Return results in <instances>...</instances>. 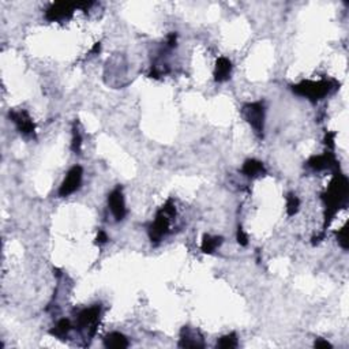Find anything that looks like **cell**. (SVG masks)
I'll return each mask as SVG.
<instances>
[{
	"label": "cell",
	"instance_id": "obj_1",
	"mask_svg": "<svg viewBox=\"0 0 349 349\" xmlns=\"http://www.w3.org/2000/svg\"><path fill=\"white\" fill-rule=\"evenodd\" d=\"M332 90V85L328 81H319V82H313V81H304V82L299 83L293 86V92L307 97L311 101H317L325 97L329 92Z\"/></svg>",
	"mask_w": 349,
	"mask_h": 349
},
{
	"label": "cell",
	"instance_id": "obj_2",
	"mask_svg": "<svg viewBox=\"0 0 349 349\" xmlns=\"http://www.w3.org/2000/svg\"><path fill=\"white\" fill-rule=\"evenodd\" d=\"M174 205L168 202L167 205L159 211V214L156 217L154 222L150 225L149 235L150 239L154 241H159L161 237L164 236L165 233L168 232V228H170V216H174Z\"/></svg>",
	"mask_w": 349,
	"mask_h": 349
},
{
	"label": "cell",
	"instance_id": "obj_3",
	"mask_svg": "<svg viewBox=\"0 0 349 349\" xmlns=\"http://www.w3.org/2000/svg\"><path fill=\"white\" fill-rule=\"evenodd\" d=\"M243 115L251 127L255 130L258 135L263 133V122H265V108L262 103L246 104L243 107Z\"/></svg>",
	"mask_w": 349,
	"mask_h": 349
},
{
	"label": "cell",
	"instance_id": "obj_4",
	"mask_svg": "<svg viewBox=\"0 0 349 349\" xmlns=\"http://www.w3.org/2000/svg\"><path fill=\"white\" fill-rule=\"evenodd\" d=\"M82 168L81 167H74L72 170H70V172L67 174L66 179L60 185V190H59V195L60 196H68L72 192L79 188V185L82 183Z\"/></svg>",
	"mask_w": 349,
	"mask_h": 349
},
{
	"label": "cell",
	"instance_id": "obj_5",
	"mask_svg": "<svg viewBox=\"0 0 349 349\" xmlns=\"http://www.w3.org/2000/svg\"><path fill=\"white\" fill-rule=\"evenodd\" d=\"M108 203L115 218L116 220H123L124 216H126V205H124V198L120 188H116L109 194Z\"/></svg>",
	"mask_w": 349,
	"mask_h": 349
},
{
	"label": "cell",
	"instance_id": "obj_6",
	"mask_svg": "<svg viewBox=\"0 0 349 349\" xmlns=\"http://www.w3.org/2000/svg\"><path fill=\"white\" fill-rule=\"evenodd\" d=\"M10 118L12 119V122L16 124V127L22 134L29 135V134L34 133V124L26 112H11Z\"/></svg>",
	"mask_w": 349,
	"mask_h": 349
},
{
	"label": "cell",
	"instance_id": "obj_7",
	"mask_svg": "<svg viewBox=\"0 0 349 349\" xmlns=\"http://www.w3.org/2000/svg\"><path fill=\"white\" fill-rule=\"evenodd\" d=\"M98 317H100V307L98 306L86 308V310H83L82 313L78 315V326L79 328L96 326Z\"/></svg>",
	"mask_w": 349,
	"mask_h": 349
},
{
	"label": "cell",
	"instance_id": "obj_8",
	"mask_svg": "<svg viewBox=\"0 0 349 349\" xmlns=\"http://www.w3.org/2000/svg\"><path fill=\"white\" fill-rule=\"evenodd\" d=\"M72 12V5L68 3H57L46 11V18L49 21H60Z\"/></svg>",
	"mask_w": 349,
	"mask_h": 349
},
{
	"label": "cell",
	"instance_id": "obj_9",
	"mask_svg": "<svg viewBox=\"0 0 349 349\" xmlns=\"http://www.w3.org/2000/svg\"><path fill=\"white\" fill-rule=\"evenodd\" d=\"M231 62H229L226 57H220V59L217 60L216 71H214V78H216L217 82H224V81H226V79L229 78V75H231Z\"/></svg>",
	"mask_w": 349,
	"mask_h": 349
},
{
	"label": "cell",
	"instance_id": "obj_10",
	"mask_svg": "<svg viewBox=\"0 0 349 349\" xmlns=\"http://www.w3.org/2000/svg\"><path fill=\"white\" fill-rule=\"evenodd\" d=\"M104 345L107 348L112 349H123L129 347V340L122 333H111L104 339Z\"/></svg>",
	"mask_w": 349,
	"mask_h": 349
},
{
	"label": "cell",
	"instance_id": "obj_11",
	"mask_svg": "<svg viewBox=\"0 0 349 349\" xmlns=\"http://www.w3.org/2000/svg\"><path fill=\"white\" fill-rule=\"evenodd\" d=\"M199 340L200 339H195V336L192 334V332H190V329L184 328L181 332L179 347H181V348H202L203 344Z\"/></svg>",
	"mask_w": 349,
	"mask_h": 349
},
{
	"label": "cell",
	"instance_id": "obj_12",
	"mask_svg": "<svg viewBox=\"0 0 349 349\" xmlns=\"http://www.w3.org/2000/svg\"><path fill=\"white\" fill-rule=\"evenodd\" d=\"M334 164V160L332 156L324 154V156H314L308 160V167H311L313 170L322 171L325 168H329Z\"/></svg>",
	"mask_w": 349,
	"mask_h": 349
},
{
	"label": "cell",
	"instance_id": "obj_13",
	"mask_svg": "<svg viewBox=\"0 0 349 349\" xmlns=\"http://www.w3.org/2000/svg\"><path fill=\"white\" fill-rule=\"evenodd\" d=\"M243 174L248 176V177H255V176H259L265 172V167L262 164L261 161H257V160H247L244 165H243Z\"/></svg>",
	"mask_w": 349,
	"mask_h": 349
},
{
	"label": "cell",
	"instance_id": "obj_14",
	"mask_svg": "<svg viewBox=\"0 0 349 349\" xmlns=\"http://www.w3.org/2000/svg\"><path fill=\"white\" fill-rule=\"evenodd\" d=\"M221 243H222V237L206 235L203 237V241H202V251L206 252V254H211L221 246Z\"/></svg>",
	"mask_w": 349,
	"mask_h": 349
},
{
	"label": "cell",
	"instance_id": "obj_15",
	"mask_svg": "<svg viewBox=\"0 0 349 349\" xmlns=\"http://www.w3.org/2000/svg\"><path fill=\"white\" fill-rule=\"evenodd\" d=\"M71 328L72 326L68 319H62V321L57 322L55 328L52 329L51 334L52 336H55V337H57V339H63V337H66L67 334L70 333Z\"/></svg>",
	"mask_w": 349,
	"mask_h": 349
},
{
	"label": "cell",
	"instance_id": "obj_16",
	"mask_svg": "<svg viewBox=\"0 0 349 349\" xmlns=\"http://www.w3.org/2000/svg\"><path fill=\"white\" fill-rule=\"evenodd\" d=\"M236 347H237V337L235 333H231V334H228V336L221 337V339L218 340V343H217V348H221V349H232V348H236Z\"/></svg>",
	"mask_w": 349,
	"mask_h": 349
},
{
	"label": "cell",
	"instance_id": "obj_17",
	"mask_svg": "<svg viewBox=\"0 0 349 349\" xmlns=\"http://www.w3.org/2000/svg\"><path fill=\"white\" fill-rule=\"evenodd\" d=\"M299 206H300V200L296 195L293 194H289L287 198V211L288 216H295L299 210Z\"/></svg>",
	"mask_w": 349,
	"mask_h": 349
},
{
	"label": "cell",
	"instance_id": "obj_18",
	"mask_svg": "<svg viewBox=\"0 0 349 349\" xmlns=\"http://www.w3.org/2000/svg\"><path fill=\"white\" fill-rule=\"evenodd\" d=\"M349 236H348V226H344L341 231L339 232V243L341 244V247L347 250L349 246Z\"/></svg>",
	"mask_w": 349,
	"mask_h": 349
},
{
	"label": "cell",
	"instance_id": "obj_19",
	"mask_svg": "<svg viewBox=\"0 0 349 349\" xmlns=\"http://www.w3.org/2000/svg\"><path fill=\"white\" fill-rule=\"evenodd\" d=\"M81 146H82V138H81V134L78 130H74V138H72V150L75 153H79L81 152Z\"/></svg>",
	"mask_w": 349,
	"mask_h": 349
},
{
	"label": "cell",
	"instance_id": "obj_20",
	"mask_svg": "<svg viewBox=\"0 0 349 349\" xmlns=\"http://www.w3.org/2000/svg\"><path fill=\"white\" fill-rule=\"evenodd\" d=\"M247 240H248V237H247V235L243 231V228L239 226V229H237V241H239V244L240 246H247Z\"/></svg>",
	"mask_w": 349,
	"mask_h": 349
},
{
	"label": "cell",
	"instance_id": "obj_21",
	"mask_svg": "<svg viewBox=\"0 0 349 349\" xmlns=\"http://www.w3.org/2000/svg\"><path fill=\"white\" fill-rule=\"evenodd\" d=\"M107 240H108V236H107V233L101 229V231H98L97 233V239H96V243L97 244H105L107 243Z\"/></svg>",
	"mask_w": 349,
	"mask_h": 349
},
{
	"label": "cell",
	"instance_id": "obj_22",
	"mask_svg": "<svg viewBox=\"0 0 349 349\" xmlns=\"http://www.w3.org/2000/svg\"><path fill=\"white\" fill-rule=\"evenodd\" d=\"M315 348H332V345L329 344L328 341H325V340L318 339L315 341Z\"/></svg>",
	"mask_w": 349,
	"mask_h": 349
},
{
	"label": "cell",
	"instance_id": "obj_23",
	"mask_svg": "<svg viewBox=\"0 0 349 349\" xmlns=\"http://www.w3.org/2000/svg\"><path fill=\"white\" fill-rule=\"evenodd\" d=\"M334 137H336V134L329 133L328 135H326V138H325V141H326V145H329V146H332V148H333L334 146Z\"/></svg>",
	"mask_w": 349,
	"mask_h": 349
},
{
	"label": "cell",
	"instance_id": "obj_24",
	"mask_svg": "<svg viewBox=\"0 0 349 349\" xmlns=\"http://www.w3.org/2000/svg\"><path fill=\"white\" fill-rule=\"evenodd\" d=\"M168 44H170V46L176 45V34H174V33H172V34L168 37Z\"/></svg>",
	"mask_w": 349,
	"mask_h": 349
}]
</instances>
